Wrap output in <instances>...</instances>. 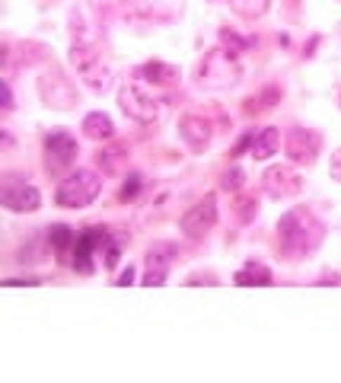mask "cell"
I'll use <instances>...</instances> for the list:
<instances>
[{"mask_svg": "<svg viewBox=\"0 0 341 383\" xmlns=\"http://www.w3.org/2000/svg\"><path fill=\"white\" fill-rule=\"evenodd\" d=\"M326 237L322 221L309 208H290L278 221V243L287 256H307Z\"/></svg>", "mask_w": 341, "mask_h": 383, "instance_id": "6da1fadb", "label": "cell"}, {"mask_svg": "<svg viewBox=\"0 0 341 383\" xmlns=\"http://www.w3.org/2000/svg\"><path fill=\"white\" fill-rule=\"evenodd\" d=\"M156 90H160V86L147 84L144 77L134 74L119 93V103H121V109H125V115H131L134 122H144V125L156 122L163 115V105H166V99Z\"/></svg>", "mask_w": 341, "mask_h": 383, "instance_id": "7a4b0ae2", "label": "cell"}, {"mask_svg": "<svg viewBox=\"0 0 341 383\" xmlns=\"http://www.w3.org/2000/svg\"><path fill=\"white\" fill-rule=\"evenodd\" d=\"M99 192H102L99 173H93V169H77V173H70L67 179L58 186L55 202L61 205V208H86V205L96 202Z\"/></svg>", "mask_w": 341, "mask_h": 383, "instance_id": "3957f363", "label": "cell"}, {"mask_svg": "<svg viewBox=\"0 0 341 383\" xmlns=\"http://www.w3.org/2000/svg\"><path fill=\"white\" fill-rule=\"evenodd\" d=\"M112 243V233L105 227H86L77 237V246H74V268L80 275H93L96 272V256H102Z\"/></svg>", "mask_w": 341, "mask_h": 383, "instance_id": "277c9868", "label": "cell"}, {"mask_svg": "<svg viewBox=\"0 0 341 383\" xmlns=\"http://www.w3.org/2000/svg\"><path fill=\"white\" fill-rule=\"evenodd\" d=\"M77 138L67 131H51L48 138H45V169H48L51 176H64L74 163H77Z\"/></svg>", "mask_w": 341, "mask_h": 383, "instance_id": "5b68a950", "label": "cell"}, {"mask_svg": "<svg viewBox=\"0 0 341 383\" xmlns=\"http://www.w3.org/2000/svg\"><path fill=\"white\" fill-rule=\"evenodd\" d=\"M239 80V67H236V58L230 51L214 48L201 64V86L208 90H223V86H233Z\"/></svg>", "mask_w": 341, "mask_h": 383, "instance_id": "8992f818", "label": "cell"}, {"mask_svg": "<svg viewBox=\"0 0 341 383\" xmlns=\"http://www.w3.org/2000/svg\"><path fill=\"white\" fill-rule=\"evenodd\" d=\"M217 223V198L214 195H204L198 205H192V208L182 214V233H185V240H204L214 230Z\"/></svg>", "mask_w": 341, "mask_h": 383, "instance_id": "52a82bcc", "label": "cell"}, {"mask_svg": "<svg viewBox=\"0 0 341 383\" xmlns=\"http://www.w3.org/2000/svg\"><path fill=\"white\" fill-rule=\"evenodd\" d=\"M262 188L272 198H293L303 192V179L293 167H268L262 176Z\"/></svg>", "mask_w": 341, "mask_h": 383, "instance_id": "ba28073f", "label": "cell"}, {"mask_svg": "<svg viewBox=\"0 0 341 383\" xmlns=\"http://www.w3.org/2000/svg\"><path fill=\"white\" fill-rule=\"evenodd\" d=\"M322 147V134L316 128H293L284 141V150L293 163H316V153Z\"/></svg>", "mask_w": 341, "mask_h": 383, "instance_id": "9c48e42d", "label": "cell"}, {"mask_svg": "<svg viewBox=\"0 0 341 383\" xmlns=\"http://www.w3.org/2000/svg\"><path fill=\"white\" fill-rule=\"evenodd\" d=\"M0 198H4V208L16 211V214H32V211H39V205H42L39 188L26 186V182H7Z\"/></svg>", "mask_w": 341, "mask_h": 383, "instance_id": "30bf717a", "label": "cell"}, {"mask_svg": "<svg viewBox=\"0 0 341 383\" xmlns=\"http://www.w3.org/2000/svg\"><path fill=\"white\" fill-rule=\"evenodd\" d=\"M179 138L188 144V150L201 153L210 144V122L204 115H182L179 122Z\"/></svg>", "mask_w": 341, "mask_h": 383, "instance_id": "8fae6325", "label": "cell"}, {"mask_svg": "<svg viewBox=\"0 0 341 383\" xmlns=\"http://www.w3.org/2000/svg\"><path fill=\"white\" fill-rule=\"evenodd\" d=\"M173 246H154L147 252V275H144V285L150 287H160L166 285V275H169V265H173Z\"/></svg>", "mask_w": 341, "mask_h": 383, "instance_id": "7c38bea8", "label": "cell"}, {"mask_svg": "<svg viewBox=\"0 0 341 383\" xmlns=\"http://www.w3.org/2000/svg\"><path fill=\"white\" fill-rule=\"evenodd\" d=\"M48 243H51V252L61 265H74V246H77V233L67 227V223H55L48 227Z\"/></svg>", "mask_w": 341, "mask_h": 383, "instance_id": "4fadbf2b", "label": "cell"}, {"mask_svg": "<svg viewBox=\"0 0 341 383\" xmlns=\"http://www.w3.org/2000/svg\"><path fill=\"white\" fill-rule=\"evenodd\" d=\"M233 285H239V287H268V285H274V275H272V268H268L265 262L249 259V262H246L243 268L233 275Z\"/></svg>", "mask_w": 341, "mask_h": 383, "instance_id": "5bb4252c", "label": "cell"}, {"mask_svg": "<svg viewBox=\"0 0 341 383\" xmlns=\"http://www.w3.org/2000/svg\"><path fill=\"white\" fill-rule=\"evenodd\" d=\"M42 93L45 99H48V105H58V109H70V105L77 103L74 99V90H70V84L64 80L61 74H48L42 80Z\"/></svg>", "mask_w": 341, "mask_h": 383, "instance_id": "9a60e30c", "label": "cell"}, {"mask_svg": "<svg viewBox=\"0 0 341 383\" xmlns=\"http://www.w3.org/2000/svg\"><path fill=\"white\" fill-rule=\"evenodd\" d=\"M134 74L144 77L147 84H154V86H173V84H179V70H175L173 64H163V61H147L144 67H138Z\"/></svg>", "mask_w": 341, "mask_h": 383, "instance_id": "2e32d148", "label": "cell"}, {"mask_svg": "<svg viewBox=\"0 0 341 383\" xmlns=\"http://www.w3.org/2000/svg\"><path fill=\"white\" fill-rule=\"evenodd\" d=\"M278 144H281V131H278V128H262V131L252 134L249 153L255 157V160H268L272 153H278Z\"/></svg>", "mask_w": 341, "mask_h": 383, "instance_id": "e0dca14e", "label": "cell"}, {"mask_svg": "<svg viewBox=\"0 0 341 383\" xmlns=\"http://www.w3.org/2000/svg\"><path fill=\"white\" fill-rule=\"evenodd\" d=\"M83 134L90 141H112L115 138V125H112V119L105 112H90L83 119Z\"/></svg>", "mask_w": 341, "mask_h": 383, "instance_id": "ac0fdd59", "label": "cell"}, {"mask_svg": "<svg viewBox=\"0 0 341 383\" xmlns=\"http://www.w3.org/2000/svg\"><path fill=\"white\" fill-rule=\"evenodd\" d=\"M80 74H83V84L90 86L93 93H105L112 86V70H109V64H102V58L93 61L90 67H83Z\"/></svg>", "mask_w": 341, "mask_h": 383, "instance_id": "d6986e66", "label": "cell"}, {"mask_svg": "<svg viewBox=\"0 0 341 383\" xmlns=\"http://www.w3.org/2000/svg\"><path fill=\"white\" fill-rule=\"evenodd\" d=\"M233 13H239L243 20H258L265 10L272 7V0H230Z\"/></svg>", "mask_w": 341, "mask_h": 383, "instance_id": "ffe728a7", "label": "cell"}, {"mask_svg": "<svg viewBox=\"0 0 341 383\" xmlns=\"http://www.w3.org/2000/svg\"><path fill=\"white\" fill-rule=\"evenodd\" d=\"M249 39H243V35H236V32H233V29H220V48L223 51H230V55L233 58H236V55H243V51L246 48H249Z\"/></svg>", "mask_w": 341, "mask_h": 383, "instance_id": "44dd1931", "label": "cell"}, {"mask_svg": "<svg viewBox=\"0 0 341 383\" xmlns=\"http://www.w3.org/2000/svg\"><path fill=\"white\" fill-rule=\"evenodd\" d=\"M125 157H128L125 147H112V150L96 153V163L102 167V173H115V169L121 167V160H125Z\"/></svg>", "mask_w": 341, "mask_h": 383, "instance_id": "7402d4cb", "label": "cell"}, {"mask_svg": "<svg viewBox=\"0 0 341 383\" xmlns=\"http://www.w3.org/2000/svg\"><path fill=\"white\" fill-rule=\"evenodd\" d=\"M233 211H236V217H239L243 223H249L252 217L258 214V205H255V198H252V195H239L236 205H233Z\"/></svg>", "mask_w": 341, "mask_h": 383, "instance_id": "603a6c76", "label": "cell"}, {"mask_svg": "<svg viewBox=\"0 0 341 383\" xmlns=\"http://www.w3.org/2000/svg\"><path fill=\"white\" fill-rule=\"evenodd\" d=\"M220 186H223V188H233V192H236V188L246 186V173H243V169H230V173H223Z\"/></svg>", "mask_w": 341, "mask_h": 383, "instance_id": "cb8c5ba5", "label": "cell"}, {"mask_svg": "<svg viewBox=\"0 0 341 383\" xmlns=\"http://www.w3.org/2000/svg\"><path fill=\"white\" fill-rule=\"evenodd\" d=\"M140 192V176H131V182H125L121 186V192H119V202H131L134 195Z\"/></svg>", "mask_w": 341, "mask_h": 383, "instance_id": "d4e9b609", "label": "cell"}, {"mask_svg": "<svg viewBox=\"0 0 341 383\" xmlns=\"http://www.w3.org/2000/svg\"><path fill=\"white\" fill-rule=\"evenodd\" d=\"M102 265H105V268H115V265H119V256H121V246L119 243H115V240H112V243H109V249H105L102 252Z\"/></svg>", "mask_w": 341, "mask_h": 383, "instance_id": "484cf974", "label": "cell"}, {"mask_svg": "<svg viewBox=\"0 0 341 383\" xmlns=\"http://www.w3.org/2000/svg\"><path fill=\"white\" fill-rule=\"evenodd\" d=\"M328 173H332V179L341 182V150L332 153V163H328Z\"/></svg>", "mask_w": 341, "mask_h": 383, "instance_id": "4316f807", "label": "cell"}, {"mask_svg": "<svg viewBox=\"0 0 341 383\" xmlns=\"http://www.w3.org/2000/svg\"><path fill=\"white\" fill-rule=\"evenodd\" d=\"M185 285H217V281H214V275H192Z\"/></svg>", "mask_w": 341, "mask_h": 383, "instance_id": "83f0119b", "label": "cell"}, {"mask_svg": "<svg viewBox=\"0 0 341 383\" xmlns=\"http://www.w3.org/2000/svg\"><path fill=\"white\" fill-rule=\"evenodd\" d=\"M115 285H119V287L134 285V268H131V265H128V272H121V275H119V281H115Z\"/></svg>", "mask_w": 341, "mask_h": 383, "instance_id": "f1b7e54d", "label": "cell"}, {"mask_svg": "<svg viewBox=\"0 0 341 383\" xmlns=\"http://www.w3.org/2000/svg\"><path fill=\"white\" fill-rule=\"evenodd\" d=\"M4 109H13V90H10V84H4Z\"/></svg>", "mask_w": 341, "mask_h": 383, "instance_id": "f546056e", "label": "cell"}]
</instances>
